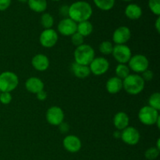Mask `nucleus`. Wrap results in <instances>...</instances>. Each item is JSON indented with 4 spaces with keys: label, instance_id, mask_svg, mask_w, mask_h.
I'll use <instances>...</instances> for the list:
<instances>
[{
    "label": "nucleus",
    "instance_id": "f257e3e1",
    "mask_svg": "<svg viewBox=\"0 0 160 160\" xmlns=\"http://www.w3.org/2000/svg\"><path fill=\"white\" fill-rule=\"evenodd\" d=\"M92 8L88 2L85 1H78L69 6L68 17L78 23L89 20L92 17Z\"/></svg>",
    "mask_w": 160,
    "mask_h": 160
},
{
    "label": "nucleus",
    "instance_id": "f03ea898",
    "mask_svg": "<svg viewBox=\"0 0 160 160\" xmlns=\"http://www.w3.org/2000/svg\"><path fill=\"white\" fill-rule=\"evenodd\" d=\"M145 81L138 74H130L123 80V88L129 95L140 94L145 88Z\"/></svg>",
    "mask_w": 160,
    "mask_h": 160
},
{
    "label": "nucleus",
    "instance_id": "7ed1b4c3",
    "mask_svg": "<svg viewBox=\"0 0 160 160\" xmlns=\"http://www.w3.org/2000/svg\"><path fill=\"white\" fill-rule=\"evenodd\" d=\"M95 52L94 48L91 45L83 44L77 47L74 51V60L78 64L89 66L95 59Z\"/></svg>",
    "mask_w": 160,
    "mask_h": 160
},
{
    "label": "nucleus",
    "instance_id": "20e7f679",
    "mask_svg": "<svg viewBox=\"0 0 160 160\" xmlns=\"http://www.w3.org/2000/svg\"><path fill=\"white\" fill-rule=\"evenodd\" d=\"M19 84V78L15 73L5 71L0 73V92H11L15 90Z\"/></svg>",
    "mask_w": 160,
    "mask_h": 160
},
{
    "label": "nucleus",
    "instance_id": "39448f33",
    "mask_svg": "<svg viewBox=\"0 0 160 160\" xmlns=\"http://www.w3.org/2000/svg\"><path fill=\"white\" fill-rule=\"evenodd\" d=\"M159 117V111L150 107L149 106H144L139 110V120L141 123L146 126H152V125L156 124Z\"/></svg>",
    "mask_w": 160,
    "mask_h": 160
},
{
    "label": "nucleus",
    "instance_id": "423d86ee",
    "mask_svg": "<svg viewBox=\"0 0 160 160\" xmlns=\"http://www.w3.org/2000/svg\"><path fill=\"white\" fill-rule=\"evenodd\" d=\"M128 67L137 73H142L148 69L149 62L148 58L142 54H137L131 56L128 62Z\"/></svg>",
    "mask_w": 160,
    "mask_h": 160
},
{
    "label": "nucleus",
    "instance_id": "0eeeda50",
    "mask_svg": "<svg viewBox=\"0 0 160 160\" xmlns=\"http://www.w3.org/2000/svg\"><path fill=\"white\" fill-rule=\"evenodd\" d=\"M112 56L120 64H126L132 56L131 50L126 45H116L112 49Z\"/></svg>",
    "mask_w": 160,
    "mask_h": 160
},
{
    "label": "nucleus",
    "instance_id": "6e6552de",
    "mask_svg": "<svg viewBox=\"0 0 160 160\" xmlns=\"http://www.w3.org/2000/svg\"><path fill=\"white\" fill-rule=\"evenodd\" d=\"M46 120L49 124L52 126H59V124L63 122L64 117V112L60 107L59 106H52L47 110L46 115Z\"/></svg>",
    "mask_w": 160,
    "mask_h": 160
},
{
    "label": "nucleus",
    "instance_id": "1a4fd4ad",
    "mask_svg": "<svg viewBox=\"0 0 160 160\" xmlns=\"http://www.w3.org/2000/svg\"><path fill=\"white\" fill-rule=\"evenodd\" d=\"M88 67L91 73H93L95 76H102L109 70V62L106 58L97 57L92 60Z\"/></svg>",
    "mask_w": 160,
    "mask_h": 160
},
{
    "label": "nucleus",
    "instance_id": "9d476101",
    "mask_svg": "<svg viewBox=\"0 0 160 160\" xmlns=\"http://www.w3.org/2000/svg\"><path fill=\"white\" fill-rule=\"evenodd\" d=\"M58 34L55 30L45 29L39 36V42L45 48H52L58 42Z\"/></svg>",
    "mask_w": 160,
    "mask_h": 160
},
{
    "label": "nucleus",
    "instance_id": "9b49d317",
    "mask_svg": "<svg viewBox=\"0 0 160 160\" xmlns=\"http://www.w3.org/2000/svg\"><path fill=\"white\" fill-rule=\"evenodd\" d=\"M140 133L134 127H128L121 131L120 139L128 145H135L140 141Z\"/></svg>",
    "mask_w": 160,
    "mask_h": 160
},
{
    "label": "nucleus",
    "instance_id": "f8f14e48",
    "mask_svg": "<svg viewBox=\"0 0 160 160\" xmlns=\"http://www.w3.org/2000/svg\"><path fill=\"white\" fill-rule=\"evenodd\" d=\"M78 23L70 17H65L59 21L57 26L59 33L63 36H71L77 32Z\"/></svg>",
    "mask_w": 160,
    "mask_h": 160
},
{
    "label": "nucleus",
    "instance_id": "ddd939ff",
    "mask_svg": "<svg viewBox=\"0 0 160 160\" xmlns=\"http://www.w3.org/2000/svg\"><path fill=\"white\" fill-rule=\"evenodd\" d=\"M131 32L129 28L121 26L117 28L112 34V41L116 45H125L131 39Z\"/></svg>",
    "mask_w": 160,
    "mask_h": 160
},
{
    "label": "nucleus",
    "instance_id": "4468645a",
    "mask_svg": "<svg viewBox=\"0 0 160 160\" xmlns=\"http://www.w3.org/2000/svg\"><path fill=\"white\" fill-rule=\"evenodd\" d=\"M62 145L64 148L69 152L76 153L81 150L82 144H81V139L78 136L70 134L64 138L62 141Z\"/></svg>",
    "mask_w": 160,
    "mask_h": 160
},
{
    "label": "nucleus",
    "instance_id": "2eb2a0df",
    "mask_svg": "<svg viewBox=\"0 0 160 160\" xmlns=\"http://www.w3.org/2000/svg\"><path fill=\"white\" fill-rule=\"evenodd\" d=\"M49 59L44 54H37L31 59V65L38 71H45L49 67Z\"/></svg>",
    "mask_w": 160,
    "mask_h": 160
},
{
    "label": "nucleus",
    "instance_id": "dca6fc26",
    "mask_svg": "<svg viewBox=\"0 0 160 160\" xmlns=\"http://www.w3.org/2000/svg\"><path fill=\"white\" fill-rule=\"evenodd\" d=\"M44 83L40 78H36V77H31L28 78L25 82V88L29 92L32 94H37L40 91L43 90Z\"/></svg>",
    "mask_w": 160,
    "mask_h": 160
},
{
    "label": "nucleus",
    "instance_id": "f3484780",
    "mask_svg": "<svg viewBox=\"0 0 160 160\" xmlns=\"http://www.w3.org/2000/svg\"><path fill=\"white\" fill-rule=\"evenodd\" d=\"M129 116L125 112H118L113 117V125L116 129L122 131L125 128L129 127Z\"/></svg>",
    "mask_w": 160,
    "mask_h": 160
},
{
    "label": "nucleus",
    "instance_id": "a211bd4d",
    "mask_svg": "<svg viewBox=\"0 0 160 160\" xmlns=\"http://www.w3.org/2000/svg\"><path fill=\"white\" fill-rule=\"evenodd\" d=\"M106 88L109 94L115 95L119 93L123 89V80L117 77H112L107 81Z\"/></svg>",
    "mask_w": 160,
    "mask_h": 160
},
{
    "label": "nucleus",
    "instance_id": "6ab92c4d",
    "mask_svg": "<svg viewBox=\"0 0 160 160\" xmlns=\"http://www.w3.org/2000/svg\"><path fill=\"white\" fill-rule=\"evenodd\" d=\"M125 15L130 20H138L142 15V9L138 5L129 4L125 9Z\"/></svg>",
    "mask_w": 160,
    "mask_h": 160
},
{
    "label": "nucleus",
    "instance_id": "aec40b11",
    "mask_svg": "<svg viewBox=\"0 0 160 160\" xmlns=\"http://www.w3.org/2000/svg\"><path fill=\"white\" fill-rule=\"evenodd\" d=\"M71 70L75 77L81 78V79L88 78L91 74V70L88 66L81 65V64H78L76 62L73 63Z\"/></svg>",
    "mask_w": 160,
    "mask_h": 160
},
{
    "label": "nucleus",
    "instance_id": "412c9836",
    "mask_svg": "<svg viewBox=\"0 0 160 160\" xmlns=\"http://www.w3.org/2000/svg\"><path fill=\"white\" fill-rule=\"evenodd\" d=\"M92 31H93V25L89 20L80 22L78 23L77 32L81 34L83 37H88L92 34Z\"/></svg>",
    "mask_w": 160,
    "mask_h": 160
},
{
    "label": "nucleus",
    "instance_id": "4be33fe9",
    "mask_svg": "<svg viewBox=\"0 0 160 160\" xmlns=\"http://www.w3.org/2000/svg\"><path fill=\"white\" fill-rule=\"evenodd\" d=\"M28 3L30 9L34 12H42L47 9L46 0H28Z\"/></svg>",
    "mask_w": 160,
    "mask_h": 160
},
{
    "label": "nucleus",
    "instance_id": "5701e85b",
    "mask_svg": "<svg viewBox=\"0 0 160 160\" xmlns=\"http://www.w3.org/2000/svg\"><path fill=\"white\" fill-rule=\"evenodd\" d=\"M95 6L103 11H109L113 8L115 0H93Z\"/></svg>",
    "mask_w": 160,
    "mask_h": 160
},
{
    "label": "nucleus",
    "instance_id": "b1692460",
    "mask_svg": "<svg viewBox=\"0 0 160 160\" xmlns=\"http://www.w3.org/2000/svg\"><path fill=\"white\" fill-rule=\"evenodd\" d=\"M130 69L128 67V66H127L126 64H120L119 63L118 65L116 67V74H117V78H120L121 80L125 79L128 76H129L131 73H130Z\"/></svg>",
    "mask_w": 160,
    "mask_h": 160
},
{
    "label": "nucleus",
    "instance_id": "393cba45",
    "mask_svg": "<svg viewBox=\"0 0 160 160\" xmlns=\"http://www.w3.org/2000/svg\"><path fill=\"white\" fill-rule=\"evenodd\" d=\"M41 23L45 29H50L54 24L53 17L48 12L42 14V17H41Z\"/></svg>",
    "mask_w": 160,
    "mask_h": 160
},
{
    "label": "nucleus",
    "instance_id": "a878e982",
    "mask_svg": "<svg viewBox=\"0 0 160 160\" xmlns=\"http://www.w3.org/2000/svg\"><path fill=\"white\" fill-rule=\"evenodd\" d=\"M148 106L159 111L160 109V94L156 92L150 95L148 98Z\"/></svg>",
    "mask_w": 160,
    "mask_h": 160
},
{
    "label": "nucleus",
    "instance_id": "bb28decb",
    "mask_svg": "<svg viewBox=\"0 0 160 160\" xmlns=\"http://www.w3.org/2000/svg\"><path fill=\"white\" fill-rule=\"evenodd\" d=\"M113 45L109 41H104L101 42L99 45V51L103 55H110L112 54Z\"/></svg>",
    "mask_w": 160,
    "mask_h": 160
},
{
    "label": "nucleus",
    "instance_id": "cd10ccee",
    "mask_svg": "<svg viewBox=\"0 0 160 160\" xmlns=\"http://www.w3.org/2000/svg\"><path fill=\"white\" fill-rule=\"evenodd\" d=\"M159 155V150L156 147L148 148L145 152V156L148 160H155Z\"/></svg>",
    "mask_w": 160,
    "mask_h": 160
},
{
    "label": "nucleus",
    "instance_id": "c85d7f7f",
    "mask_svg": "<svg viewBox=\"0 0 160 160\" xmlns=\"http://www.w3.org/2000/svg\"><path fill=\"white\" fill-rule=\"evenodd\" d=\"M148 6L150 10L155 15H160V0H148Z\"/></svg>",
    "mask_w": 160,
    "mask_h": 160
},
{
    "label": "nucleus",
    "instance_id": "c756f323",
    "mask_svg": "<svg viewBox=\"0 0 160 160\" xmlns=\"http://www.w3.org/2000/svg\"><path fill=\"white\" fill-rule=\"evenodd\" d=\"M71 37V42L73 45L78 47L80 45L84 44V37H83L81 34H80L79 33L76 32L73 34V35L70 36Z\"/></svg>",
    "mask_w": 160,
    "mask_h": 160
},
{
    "label": "nucleus",
    "instance_id": "7c9ffc66",
    "mask_svg": "<svg viewBox=\"0 0 160 160\" xmlns=\"http://www.w3.org/2000/svg\"><path fill=\"white\" fill-rule=\"evenodd\" d=\"M12 101V95L10 92H1L0 93V102L3 105H8Z\"/></svg>",
    "mask_w": 160,
    "mask_h": 160
},
{
    "label": "nucleus",
    "instance_id": "2f4dec72",
    "mask_svg": "<svg viewBox=\"0 0 160 160\" xmlns=\"http://www.w3.org/2000/svg\"><path fill=\"white\" fill-rule=\"evenodd\" d=\"M141 77L142 78V79L145 81H151L153 79V77H154V73L152 70H146L145 71H144L143 73H142Z\"/></svg>",
    "mask_w": 160,
    "mask_h": 160
},
{
    "label": "nucleus",
    "instance_id": "473e14b6",
    "mask_svg": "<svg viewBox=\"0 0 160 160\" xmlns=\"http://www.w3.org/2000/svg\"><path fill=\"white\" fill-rule=\"evenodd\" d=\"M11 0H0V11H5L10 6Z\"/></svg>",
    "mask_w": 160,
    "mask_h": 160
},
{
    "label": "nucleus",
    "instance_id": "72a5a7b5",
    "mask_svg": "<svg viewBox=\"0 0 160 160\" xmlns=\"http://www.w3.org/2000/svg\"><path fill=\"white\" fill-rule=\"evenodd\" d=\"M36 96H37V98L39 101H45L47 98V97H48V94H47V92L43 89V90L38 92V93L36 94Z\"/></svg>",
    "mask_w": 160,
    "mask_h": 160
},
{
    "label": "nucleus",
    "instance_id": "f704fd0d",
    "mask_svg": "<svg viewBox=\"0 0 160 160\" xmlns=\"http://www.w3.org/2000/svg\"><path fill=\"white\" fill-rule=\"evenodd\" d=\"M58 127L59 128V130H60V131L62 133L68 132L69 130H70V126H69L68 123H64V122H62V123H61V124H59Z\"/></svg>",
    "mask_w": 160,
    "mask_h": 160
},
{
    "label": "nucleus",
    "instance_id": "c9c22d12",
    "mask_svg": "<svg viewBox=\"0 0 160 160\" xmlns=\"http://www.w3.org/2000/svg\"><path fill=\"white\" fill-rule=\"evenodd\" d=\"M59 12L62 16L63 17H67L68 16V12H69V6H62V7L59 9Z\"/></svg>",
    "mask_w": 160,
    "mask_h": 160
},
{
    "label": "nucleus",
    "instance_id": "e433bc0d",
    "mask_svg": "<svg viewBox=\"0 0 160 160\" xmlns=\"http://www.w3.org/2000/svg\"><path fill=\"white\" fill-rule=\"evenodd\" d=\"M155 27H156V29L158 33L160 32V17H158L157 20H156V23H155Z\"/></svg>",
    "mask_w": 160,
    "mask_h": 160
},
{
    "label": "nucleus",
    "instance_id": "4c0bfd02",
    "mask_svg": "<svg viewBox=\"0 0 160 160\" xmlns=\"http://www.w3.org/2000/svg\"><path fill=\"white\" fill-rule=\"evenodd\" d=\"M113 137L115 138H120V137H121V131H115L113 133Z\"/></svg>",
    "mask_w": 160,
    "mask_h": 160
},
{
    "label": "nucleus",
    "instance_id": "58836bf2",
    "mask_svg": "<svg viewBox=\"0 0 160 160\" xmlns=\"http://www.w3.org/2000/svg\"><path fill=\"white\" fill-rule=\"evenodd\" d=\"M156 143H157V145H156V148H157L158 149L160 150V139L159 138H158L157 142H156Z\"/></svg>",
    "mask_w": 160,
    "mask_h": 160
},
{
    "label": "nucleus",
    "instance_id": "ea45409f",
    "mask_svg": "<svg viewBox=\"0 0 160 160\" xmlns=\"http://www.w3.org/2000/svg\"><path fill=\"white\" fill-rule=\"evenodd\" d=\"M156 124L157 125L158 128H160V117H159V119H158V120H157V121H156Z\"/></svg>",
    "mask_w": 160,
    "mask_h": 160
},
{
    "label": "nucleus",
    "instance_id": "a19ab883",
    "mask_svg": "<svg viewBox=\"0 0 160 160\" xmlns=\"http://www.w3.org/2000/svg\"><path fill=\"white\" fill-rule=\"evenodd\" d=\"M19 2H27L28 0H18Z\"/></svg>",
    "mask_w": 160,
    "mask_h": 160
},
{
    "label": "nucleus",
    "instance_id": "79ce46f5",
    "mask_svg": "<svg viewBox=\"0 0 160 160\" xmlns=\"http://www.w3.org/2000/svg\"><path fill=\"white\" fill-rule=\"evenodd\" d=\"M123 1H124V2H131V1H132V0H123Z\"/></svg>",
    "mask_w": 160,
    "mask_h": 160
},
{
    "label": "nucleus",
    "instance_id": "37998d69",
    "mask_svg": "<svg viewBox=\"0 0 160 160\" xmlns=\"http://www.w3.org/2000/svg\"><path fill=\"white\" fill-rule=\"evenodd\" d=\"M52 1H55V2H58V1H59V0H52Z\"/></svg>",
    "mask_w": 160,
    "mask_h": 160
},
{
    "label": "nucleus",
    "instance_id": "c03bdc74",
    "mask_svg": "<svg viewBox=\"0 0 160 160\" xmlns=\"http://www.w3.org/2000/svg\"><path fill=\"white\" fill-rule=\"evenodd\" d=\"M0 93H1V92H0Z\"/></svg>",
    "mask_w": 160,
    "mask_h": 160
}]
</instances>
